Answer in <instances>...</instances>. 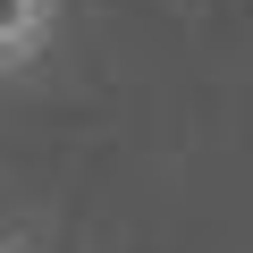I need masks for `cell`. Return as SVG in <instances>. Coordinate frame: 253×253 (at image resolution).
<instances>
[{"label": "cell", "instance_id": "1", "mask_svg": "<svg viewBox=\"0 0 253 253\" xmlns=\"http://www.w3.org/2000/svg\"><path fill=\"white\" fill-rule=\"evenodd\" d=\"M51 26H59V0H0V68L42 59Z\"/></svg>", "mask_w": 253, "mask_h": 253}, {"label": "cell", "instance_id": "2", "mask_svg": "<svg viewBox=\"0 0 253 253\" xmlns=\"http://www.w3.org/2000/svg\"><path fill=\"white\" fill-rule=\"evenodd\" d=\"M0 253H26V245H9V236H0Z\"/></svg>", "mask_w": 253, "mask_h": 253}]
</instances>
